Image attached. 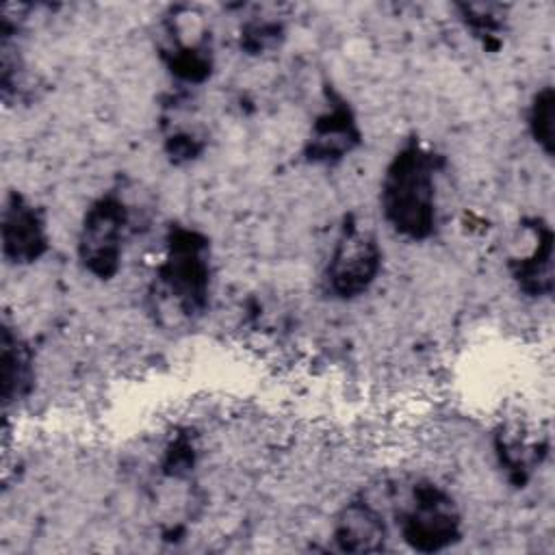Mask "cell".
I'll return each instance as SVG.
<instances>
[{"label":"cell","instance_id":"13","mask_svg":"<svg viewBox=\"0 0 555 555\" xmlns=\"http://www.w3.org/2000/svg\"><path fill=\"white\" fill-rule=\"evenodd\" d=\"M460 20L486 50H496L505 33V7L496 2H462L455 7Z\"/></svg>","mask_w":555,"mask_h":555},{"label":"cell","instance_id":"7","mask_svg":"<svg viewBox=\"0 0 555 555\" xmlns=\"http://www.w3.org/2000/svg\"><path fill=\"white\" fill-rule=\"evenodd\" d=\"M362 143V130L349 102L325 87L323 111L314 117L304 143V158L312 165H336Z\"/></svg>","mask_w":555,"mask_h":555},{"label":"cell","instance_id":"9","mask_svg":"<svg viewBox=\"0 0 555 555\" xmlns=\"http://www.w3.org/2000/svg\"><path fill=\"white\" fill-rule=\"evenodd\" d=\"M529 236L531 245L527 251L514 254L507 260V271L516 284V288L531 297H548L555 284L553 256H555V234L546 219L529 217L520 225Z\"/></svg>","mask_w":555,"mask_h":555},{"label":"cell","instance_id":"16","mask_svg":"<svg viewBox=\"0 0 555 555\" xmlns=\"http://www.w3.org/2000/svg\"><path fill=\"white\" fill-rule=\"evenodd\" d=\"M195 462H197V449L193 438L189 434H176L165 447L160 470L165 477L184 479L195 468Z\"/></svg>","mask_w":555,"mask_h":555},{"label":"cell","instance_id":"5","mask_svg":"<svg viewBox=\"0 0 555 555\" xmlns=\"http://www.w3.org/2000/svg\"><path fill=\"white\" fill-rule=\"evenodd\" d=\"M382 260L384 251L377 236L353 217H347L325 267L327 291L345 301L364 295L375 284Z\"/></svg>","mask_w":555,"mask_h":555},{"label":"cell","instance_id":"11","mask_svg":"<svg viewBox=\"0 0 555 555\" xmlns=\"http://www.w3.org/2000/svg\"><path fill=\"white\" fill-rule=\"evenodd\" d=\"M548 451L546 442H533L516 427H501L494 434V453L501 470L516 488H525Z\"/></svg>","mask_w":555,"mask_h":555},{"label":"cell","instance_id":"6","mask_svg":"<svg viewBox=\"0 0 555 555\" xmlns=\"http://www.w3.org/2000/svg\"><path fill=\"white\" fill-rule=\"evenodd\" d=\"M191 17L193 9L189 7L171 9V15L165 20V43L158 52L167 72L186 87L206 82L215 69L210 33L202 26V15H195L189 28Z\"/></svg>","mask_w":555,"mask_h":555},{"label":"cell","instance_id":"12","mask_svg":"<svg viewBox=\"0 0 555 555\" xmlns=\"http://www.w3.org/2000/svg\"><path fill=\"white\" fill-rule=\"evenodd\" d=\"M2 399L4 403L20 401L35 386V358L28 343L11 327L2 325Z\"/></svg>","mask_w":555,"mask_h":555},{"label":"cell","instance_id":"2","mask_svg":"<svg viewBox=\"0 0 555 555\" xmlns=\"http://www.w3.org/2000/svg\"><path fill=\"white\" fill-rule=\"evenodd\" d=\"M163 293L186 319L202 317L210 301L212 251L204 232L171 223L165 234V254L156 267Z\"/></svg>","mask_w":555,"mask_h":555},{"label":"cell","instance_id":"15","mask_svg":"<svg viewBox=\"0 0 555 555\" xmlns=\"http://www.w3.org/2000/svg\"><path fill=\"white\" fill-rule=\"evenodd\" d=\"M284 37H286V30L280 20L251 17L241 28V50L251 56H258L280 48Z\"/></svg>","mask_w":555,"mask_h":555},{"label":"cell","instance_id":"8","mask_svg":"<svg viewBox=\"0 0 555 555\" xmlns=\"http://www.w3.org/2000/svg\"><path fill=\"white\" fill-rule=\"evenodd\" d=\"M0 236H2V256L7 258V262L17 267L41 260L50 249V236H48V223H46L43 210L20 191H11L4 197Z\"/></svg>","mask_w":555,"mask_h":555},{"label":"cell","instance_id":"4","mask_svg":"<svg viewBox=\"0 0 555 555\" xmlns=\"http://www.w3.org/2000/svg\"><path fill=\"white\" fill-rule=\"evenodd\" d=\"M399 531L412 551L440 553L462 540V512L442 486L423 479L410 490Z\"/></svg>","mask_w":555,"mask_h":555},{"label":"cell","instance_id":"3","mask_svg":"<svg viewBox=\"0 0 555 555\" xmlns=\"http://www.w3.org/2000/svg\"><path fill=\"white\" fill-rule=\"evenodd\" d=\"M130 208L117 191H106L82 215L76 254L87 273L106 282L121 269Z\"/></svg>","mask_w":555,"mask_h":555},{"label":"cell","instance_id":"1","mask_svg":"<svg viewBox=\"0 0 555 555\" xmlns=\"http://www.w3.org/2000/svg\"><path fill=\"white\" fill-rule=\"evenodd\" d=\"M440 156L408 139L388 160L379 186L386 223L408 241H427L438 228Z\"/></svg>","mask_w":555,"mask_h":555},{"label":"cell","instance_id":"10","mask_svg":"<svg viewBox=\"0 0 555 555\" xmlns=\"http://www.w3.org/2000/svg\"><path fill=\"white\" fill-rule=\"evenodd\" d=\"M332 538L343 553H379L386 548L388 525L373 503L353 499L338 512Z\"/></svg>","mask_w":555,"mask_h":555},{"label":"cell","instance_id":"17","mask_svg":"<svg viewBox=\"0 0 555 555\" xmlns=\"http://www.w3.org/2000/svg\"><path fill=\"white\" fill-rule=\"evenodd\" d=\"M206 143L191 130H176L165 137V154L173 165H184L202 156Z\"/></svg>","mask_w":555,"mask_h":555},{"label":"cell","instance_id":"14","mask_svg":"<svg viewBox=\"0 0 555 555\" xmlns=\"http://www.w3.org/2000/svg\"><path fill=\"white\" fill-rule=\"evenodd\" d=\"M527 128L533 143L553 158L555 154V91L551 85L538 89L529 102Z\"/></svg>","mask_w":555,"mask_h":555}]
</instances>
